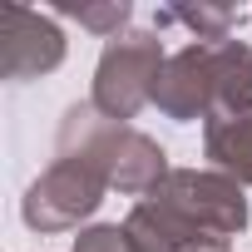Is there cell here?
I'll use <instances>...</instances> for the list:
<instances>
[{"label": "cell", "mask_w": 252, "mask_h": 252, "mask_svg": "<svg viewBox=\"0 0 252 252\" xmlns=\"http://www.w3.org/2000/svg\"><path fill=\"white\" fill-rule=\"evenodd\" d=\"M168 55L163 40L149 30H124L119 40L104 45L99 64H94V109L114 124H129L144 104H154V84L163 74Z\"/></svg>", "instance_id": "3957f363"}, {"label": "cell", "mask_w": 252, "mask_h": 252, "mask_svg": "<svg viewBox=\"0 0 252 252\" xmlns=\"http://www.w3.org/2000/svg\"><path fill=\"white\" fill-rule=\"evenodd\" d=\"M149 198L158 208H168L198 247H227V237H237L247 227L242 183H232L218 168H173Z\"/></svg>", "instance_id": "7a4b0ae2"}, {"label": "cell", "mask_w": 252, "mask_h": 252, "mask_svg": "<svg viewBox=\"0 0 252 252\" xmlns=\"http://www.w3.org/2000/svg\"><path fill=\"white\" fill-rule=\"evenodd\" d=\"M213 74H218V114H252V45L242 40L213 45Z\"/></svg>", "instance_id": "ba28073f"}, {"label": "cell", "mask_w": 252, "mask_h": 252, "mask_svg": "<svg viewBox=\"0 0 252 252\" xmlns=\"http://www.w3.org/2000/svg\"><path fill=\"white\" fill-rule=\"evenodd\" d=\"M74 252H139V247L129 242V232H124V227L99 222V227H84V232L74 237Z\"/></svg>", "instance_id": "8fae6325"}, {"label": "cell", "mask_w": 252, "mask_h": 252, "mask_svg": "<svg viewBox=\"0 0 252 252\" xmlns=\"http://www.w3.org/2000/svg\"><path fill=\"white\" fill-rule=\"evenodd\" d=\"M168 20L188 25L193 45H227L232 25H237V10H227V5H173V10L158 15V25H168Z\"/></svg>", "instance_id": "9c48e42d"}, {"label": "cell", "mask_w": 252, "mask_h": 252, "mask_svg": "<svg viewBox=\"0 0 252 252\" xmlns=\"http://www.w3.org/2000/svg\"><path fill=\"white\" fill-rule=\"evenodd\" d=\"M104 188H109V178L94 163H84V158H55L30 183L20 213H25V222L35 232H69V227H79L104 203Z\"/></svg>", "instance_id": "277c9868"}, {"label": "cell", "mask_w": 252, "mask_h": 252, "mask_svg": "<svg viewBox=\"0 0 252 252\" xmlns=\"http://www.w3.org/2000/svg\"><path fill=\"white\" fill-rule=\"evenodd\" d=\"M208 252H227V247H208Z\"/></svg>", "instance_id": "7c38bea8"}, {"label": "cell", "mask_w": 252, "mask_h": 252, "mask_svg": "<svg viewBox=\"0 0 252 252\" xmlns=\"http://www.w3.org/2000/svg\"><path fill=\"white\" fill-rule=\"evenodd\" d=\"M60 15L79 20L84 30H94V35H104V40H119L124 25H129V15H134V5H129V0H104V5H60Z\"/></svg>", "instance_id": "30bf717a"}, {"label": "cell", "mask_w": 252, "mask_h": 252, "mask_svg": "<svg viewBox=\"0 0 252 252\" xmlns=\"http://www.w3.org/2000/svg\"><path fill=\"white\" fill-rule=\"evenodd\" d=\"M154 104L188 124V119H213L218 114V74H213V45H183L178 55H168L158 84H154Z\"/></svg>", "instance_id": "8992f818"}, {"label": "cell", "mask_w": 252, "mask_h": 252, "mask_svg": "<svg viewBox=\"0 0 252 252\" xmlns=\"http://www.w3.org/2000/svg\"><path fill=\"white\" fill-rule=\"evenodd\" d=\"M203 154L218 173L252 188V114H213L203 124Z\"/></svg>", "instance_id": "52a82bcc"}, {"label": "cell", "mask_w": 252, "mask_h": 252, "mask_svg": "<svg viewBox=\"0 0 252 252\" xmlns=\"http://www.w3.org/2000/svg\"><path fill=\"white\" fill-rule=\"evenodd\" d=\"M64 64V30L30 10V5H5L0 10V69L5 79H40Z\"/></svg>", "instance_id": "5b68a950"}, {"label": "cell", "mask_w": 252, "mask_h": 252, "mask_svg": "<svg viewBox=\"0 0 252 252\" xmlns=\"http://www.w3.org/2000/svg\"><path fill=\"white\" fill-rule=\"evenodd\" d=\"M55 154H60V158H84V163H94V168L109 178V188L129 193V198H149V193L173 173V168H168V154H163L149 134L104 119L94 104H74V109L60 119Z\"/></svg>", "instance_id": "6da1fadb"}]
</instances>
